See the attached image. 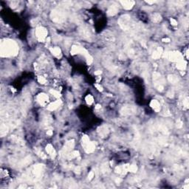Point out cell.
<instances>
[{
    "instance_id": "5",
    "label": "cell",
    "mask_w": 189,
    "mask_h": 189,
    "mask_svg": "<svg viewBox=\"0 0 189 189\" xmlns=\"http://www.w3.org/2000/svg\"><path fill=\"white\" fill-rule=\"evenodd\" d=\"M152 107L154 108V110H156V111H159V109H160V105H159V102L157 100H153L152 102Z\"/></svg>"
},
{
    "instance_id": "2",
    "label": "cell",
    "mask_w": 189,
    "mask_h": 189,
    "mask_svg": "<svg viewBox=\"0 0 189 189\" xmlns=\"http://www.w3.org/2000/svg\"><path fill=\"white\" fill-rule=\"evenodd\" d=\"M36 35H37V37L39 40H44L46 37V35H47V30L45 29L44 28H38V30H36Z\"/></svg>"
},
{
    "instance_id": "4",
    "label": "cell",
    "mask_w": 189,
    "mask_h": 189,
    "mask_svg": "<svg viewBox=\"0 0 189 189\" xmlns=\"http://www.w3.org/2000/svg\"><path fill=\"white\" fill-rule=\"evenodd\" d=\"M120 3L123 4V7L126 9H131L134 4V2L132 1H124V2H120Z\"/></svg>"
},
{
    "instance_id": "10",
    "label": "cell",
    "mask_w": 189,
    "mask_h": 189,
    "mask_svg": "<svg viewBox=\"0 0 189 189\" xmlns=\"http://www.w3.org/2000/svg\"><path fill=\"white\" fill-rule=\"evenodd\" d=\"M171 22L173 23L172 25H177V22H176L175 20H174V19H171Z\"/></svg>"
},
{
    "instance_id": "8",
    "label": "cell",
    "mask_w": 189,
    "mask_h": 189,
    "mask_svg": "<svg viewBox=\"0 0 189 189\" xmlns=\"http://www.w3.org/2000/svg\"><path fill=\"white\" fill-rule=\"evenodd\" d=\"M154 19H153L154 22H159V20H160V18H161L159 14H154Z\"/></svg>"
},
{
    "instance_id": "7",
    "label": "cell",
    "mask_w": 189,
    "mask_h": 189,
    "mask_svg": "<svg viewBox=\"0 0 189 189\" xmlns=\"http://www.w3.org/2000/svg\"><path fill=\"white\" fill-rule=\"evenodd\" d=\"M52 53H53V54H54L55 56H59V54L61 53V50H60V49H59V48H57V47H56V48H54V49H53V50H52Z\"/></svg>"
},
{
    "instance_id": "9",
    "label": "cell",
    "mask_w": 189,
    "mask_h": 189,
    "mask_svg": "<svg viewBox=\"0 0 189 189\" xmlns=\"http://www.w3.org/2000/svg\"><path fill=\"white\" fill-rule=\"evenodd\" d=\"M86 100H87V103H88L89 104H91L93 102V97H92L91 95H88V96L86 97Z\"/></svg>"
},
{
    "instance_id": "6",
    "label": "cell",
    "mask_w": 189,
    "mask_h": 189,
    "mask_svg": "<svg viewBox=\"0 0 189 189\" xmlns=\"http://www.w3.org/2000/svg\"><path fill=\"white\" fill-rule=\"evenodd\" d=\"M118 11V8L116 6H111L108 11V13L109 15H115V14L117 13Z\"/></svg>"
},
{
    "instance_id": "3",
    "label": "cell",
    "mask_w": 189,
    "mask_h": 189,
    "mask_svg": "<svg viewBox=\"0 0 189 189\" xmlns=\"http://www.w3.org/2000/svg\"><path fill=\"white\" fill-rule=\"evenodd\" d=\"M38 100L41 104L44 105L48 102V97L45 94H41L38 97Z\"/></svg>"
},
{
    "instance_id": "1",
    "label": "cell",
    "mask_w": 189,
    "mask_h": 189,
    "mask_svg": "<svg viewBox=\"0 0 189 189\" xmlns=\"http://www.w3.org/2000/svg\"><path fill=\"white\" fill-rule=\"evenodd\" d=\"M16 50V46L14 43L13 42H10L7 43L6 42L5 45L2 47V51L4 52L7 53V55H11L12 53L15 52Z\"/></svg>"
}]
</instances>
